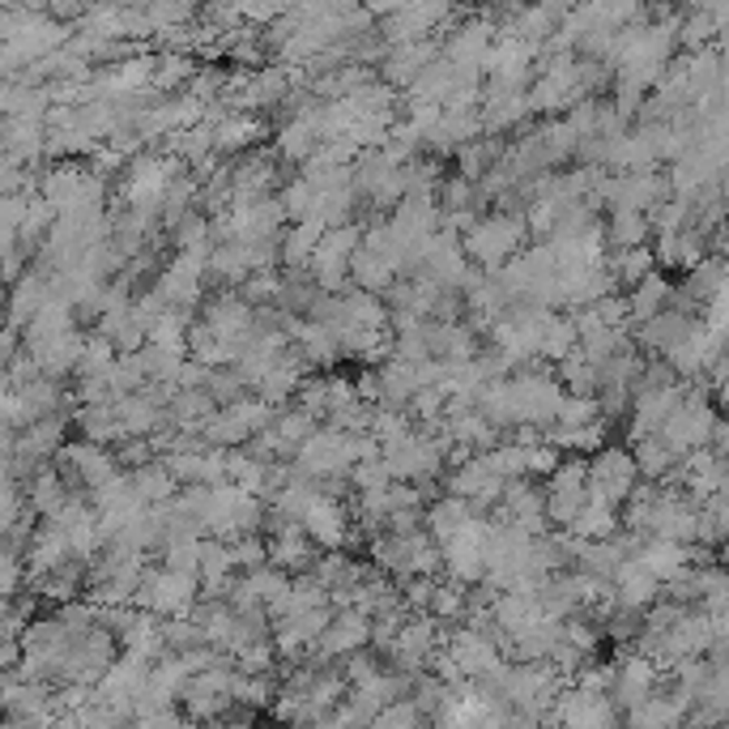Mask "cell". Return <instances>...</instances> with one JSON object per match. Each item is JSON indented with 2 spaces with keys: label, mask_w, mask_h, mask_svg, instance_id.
<instances>
[{
  "label": "cell",
  "mask_w": 729,
  "mask_h": 729,
  "mask_svg": "<svg viewBox=\"0 0 729 729\" xmlns=\"http://www.w3.org/2000/svg\"><path fill=\"white\" fill-rule=\"evenodd\" d=\"M529 235V222L512 210H499V214H486V218H474V226L465 231V256L478 261L483 269H504L512 265L521 252V240Z\"/></svg>",
  "instance_id": "1"
},
{
  "label": "cell",
  "mask_w": 729,
  "mask_h": 729,
  "mask_svg": "<svg viewBox=\"0 0 729 729\" xmlns=\"http://www.w3.org/2000/svg\"><path fill=\"white\" fill-rule=\"evenodd\" d=\"M278 414L269 410V401H235V406H226L218 410V418L210 422V431L201 436L205 448H231V444H247V439H256L261 431H269V422H273Z\"/></svg>",
  "instance_id": "2"
},
{
  "label": "cell",
  "mask_w": 729,
  "mask_h": 729,
  "mask_svg": "<svg viewBox=\"0 0 729 729\" xmlns=\"http://www.w3.org/2000/svg\"><path fill=\"white\" fill-rule=\"evenodd\" d=\"M137 602L149 610V614H171V619H188V610L196 602V576H184V572H146L142 581V593Z\"/></svg>",
  "instance_id": "3"
},
{
  "label": "cell",
  "mask_w": 729,
  "mask_h": 729,
  "mask_svg": "<svg viewBox=\"0 0 729 729\" xmlns=\"http://www.w3.org/2000/svg\"><path fill=\"white\" fill-rule=\"evenodd\" d=\"M635 478H640V465H635V457L632 453H623V448H602V453L589 461V486H593V495L606 499V504H614V508L635 490Z\"/></svg>",
  "instance_id": "4"
},
{
  "label": "cell",
  "mask_w": 729,
  "mask_h": 729,
  "mask_svg": "<svg viewBox=\"0 0 729 729\" xmlns=\"http://www.w3.org/2000/svg\"><path fill=\"white\" fill-rule=\"evenodd\" d=\"M453 665L469 674V679H483V674H504V665H499V653H495V644L486 640L483 632H457L453 635Z\"/></svg>",
  "instance_id": "5"
},
{
  "label": "cell",
  "mask_w": 729,
  "mask_h": 729,
  "mask_svg": "<svg viewBox=\"0 0 729 729\" xmlns=\"http://www.w3.org/2000/svg\"><path fill=\"white\" fill-rule=\"evenodd\" d=\"M367 640H376V623L367 619L363 610H341V614H333V623L324 628V635H320V649L324 653H354V649H363Z\"/></svg>",
  "instance_id": "6"
},
{
  "label": "cell",
  "mask_w": 729,
  "mask_h": 729,
  "mask_svg": "<svg viewBox=\"0 0 729 729\" xmlns=\"http://www.w3.org/2000/svg\"><path fill=\"white\" fill-rule=\"evenodd\" d=\"M439 60V48L436 43H401V48L389 51V60H385V77H389V86H418V77L427 74L431 65Z\"/></svg>",
  "instance_id": "7"
},
{
  "label": "cell",
  "mask_w": 729,
  "mask_h": 729,
  "mask_svg": "<svg viewBox=\"0 0 729 729\" xmlns=\"http://www.w3.org/2000/svg\"><path fill=\"white\" fill-rule=\"evenodd\" d=\"M563 729H614V712L597 691H572L560 704Z\"/></svg>",
  "instance_id": "8"
},
{
  "label": "cell",
  "mask_w": 729,
  "mask_h": 729,
  "mask_svg": "<svg viewBox=\"0 0 729 729\" xmlns=\"http://www.w3.org/2000/svg\"><path fill=\"white\" fill-rule=\"evenodd\" d=\"M128 478H133L137 495L146 499L149 508H163V504H171V499H175V486H179V478L167 469V461H149V465H142V469H133Z\"/></svg>",
  "instance_id": "9"
},
{
  "label": "cell",
  "mask_w": 729,
  "mask_h": 729,
  "mask_svg": "<svg viewBox=\"0 0 729 729\" xmlns=\"http://www.w3.org/2000/svg\"><path fill=\"white\" fill-rule=\"evenodd\" d=\"M261 133V124L247 120V116H231V120H222L218 128H214V146L222 149V154H235V149H247L252 146V137Z\"/></svg>",
  "instance_id": "10"
},
{
  "label": "cell",
  "mask_w": 729,
  "mask_h": 729,
  "mask_svg": "<svg viewBox=\"0 0 729 729\" xmlns=\"http://www.w3.org/2000/svg\"><path fill=\"white\" fill-rule=\"evenodd\" d=\"M649 235V222L644 214H632V210H614V218H610V240L619 243V247H640V240Z\"/></svg>",
  "instance_id": "11"
},
{
  "label": "cell",
  "mask_w": 729,
  "mask_h": 729,
  "mask_svg": "<svg viewBox=\"0 0 729 729\" xmlns=\"http://www.w3.org/2000/svg\"><path fill=\"white\" fill-rule=\"evenodd\" d=\"M179 81H196V69L188 56L171 51V56H158V69H154V86H179Z\"/></svg>",
  "instance_id": "12"
}]
</instances>
